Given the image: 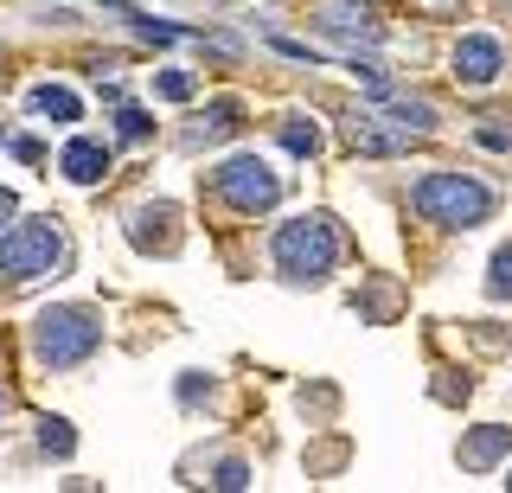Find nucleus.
Returning <instances> with one entry per match:
<instances>
[{
    "mask_svg": "<svg viewBox=\"0 0 512 493\" xmlns=\"http://www.w3.org/2000/svg\"><path fill=\"white\" fill-rule=\"evenodd\" d=\"M416 212L429 218V225H487L493 212V193L480 180H468V173H429V180H416Z\"/></svg>",
    "mask_w": 512,
    "mask_h": 493,
    "instance_id": "obj_1",
    "label": "nucleus"
},
{
    "mask_svg": "<svg viewBox=\"0 0 512 493\" xmlns=\"http://www.w3.org/2000/svg\"><path fill=\"white\" fill-rule=\"evenodd\" d=\"M269 250H276V269L295 276V282H314V276H327V269L340 263V237H333L327 218H288Z\"/></svg>",
    "mask_w": 512,
    "mask_h": 493,
    "instance_id": "obj_2",
    "label": "nucleus"
},
{
    "mask_svg": "<svg viewBox=\"0 0 512 493\" xmlns=\"http://www.w3.org/2000/svg\"><path fill=\"white\" fill-rule=\"evenodd\" d=\"M64 257V231L52 218H26V225H13L0 237V276L7 282H32V276H52Z\"/></svg>",
    "mask_w": 512,
    "mask_h": 493,
    "instance_id": "obj_3",
    "label": "nucleus"
},
{
    "mask_svg": "<svg viewBox=\"0 0 512 493\" xmlns=\"http://www.w3.org/2000/svg\"><path fill=\"white\" fill-rule=\"evenodd\" d=\"M96 340H103V327H96L90 308H45L39 327H32V353L45 365H77L96 353Z\"/></svg>",
    "mask_w": 512,
    "mask_h": 493,
    "instance_id": "obj_4",
    "label": "nucleus"
},
{
    "mask_svg": "<svg viewBox=\"0 0 512 493\" xmlns=\"http://www.w3.org/2000/svg\"><path fill=\"white\" fill-rule=\"evenodd\" d=\"M218 193L237 205V212H269V205L282 199V180L269 173V161H256V154H237V161L218 167Z\"/></svg>",
    "mask_w": 512,
    "mask_h": 493,
    "instance_id": "obj_5",
    "label": "nucleus"
},
{
    "mask_svg": "<svg viewBox=\"0 0 512 493\" xmlns=\"http://www.w3.org/2000/svg\"><path fill=\"white\" fill-rule=\"evenodd\" d=\"M500 71H506V52H500V39H487V33H468V39L455 45V77H461L468 90H487Z\"/></svg>",
    "mask_w": 512,
    "mask_h": 493,
    "instance_id": "obj_6",
    "label": "nucleus"
},
{
    "mask_svg": "<svg viewBox=\"0 0 512 493\" xmlns=\"http://www.w3.org/2000/svg\"><path fill=\"white\" fill-rule=\"evenodd\" d=\"M58 173H64V180H77V186H96V180L109 173V148H103V141H84V135H77L71 148L58 154Z\"/></svg>",
    "mask_w": 512,
    "mask_h": 493,
    "instance_id": "obj_7",
    "label": "nucleus"
},
{
    "mask_svg": "<svg viewBox=\"0 0 512 493\" xmlns=\"http://www.w3.org/2000/svg\"><path fill=\"white\" fill-rule=\"evenodd\" d=\"M512 449V429H500V423H487V429H474L468 442H461V468H493Z\"/></svg>",
    "mask_w": 512,
    "mask_h": 493,
    "instance_id": "obj_8",
    "label": "nucleus"
},
{
    "mask_svg": "<svg viewBox=\"0 0 512 493\" xmlns=\"http://www.w3.org/2000/svg\"><path fill=\"white\" fill-rule=\"evenodd\" d=\"M346 141H352V148H359V154H397V148H404V129H378V116H352L346 122Z\"/></svg>",
    "mask_w": 512,
    "mask_h": 493,
    "instance_id": "obj_9",
    "label": "nucleus"
},
{
    "mask_svg": "<svg viewBox=\"0 0 512 493\" xmlns=\"http://www.w3.org/2000/svg\"><path fill=\"white\" fill-rule=\"evenodd\" d=\"M32 109H39L45 122H77V116H84L77 90H64V84H39V90H32Z\"/></svg>",
    "mask_w": 512,
    "mask_h": 493,
    "instance_id": "obj_10",
    "label": "nucleus"
},
{
    "mask_svg": "<svg viewBox=\"0 0 512 493\" xmlns=\"http://www.w3.org/2000/svg\"><path fill=\"white\" fill-rule=\"evenodd\" d=\"M154 225H173L167 205H154V212H135V225H128L135 250H173V231H154Z\"/></svg>",
    "mask_w": 512,
    "mask_h": 493,
    "instance_id": "obj_11",
    "label": "nucleus"
},
{
    "mask_svg": "<svg viewBox=\"0 0 512 493\" xmlns=\"http://www.w3.org/2000/svg\"><path fill=\"white\" fill-rule=\"evenodd\" d=\"M237 129H244V109L224 97V103L205 109V129H192V141H218V135H237Z\"/></svg>",
    "mask_w": 512,
    "mask_h": 493,
    "instance_id": "obj_12",
    "label": "nucleus"
},
{
    "mask_svg": "<svg viewBox=\"0 0 512 493\" xmlns=\"http://www.w3.org/2000/svg\"><path fill=\"white\" fill-rule=\"evenodd\" d=\"M282 148L301 154V161H314V154H320V129H314L308 116H288V122H282Z\"/></svg>",
    "mask_w": 512,
    "mask_h": 493,
    "instance_id": "obj_13",
    "label": "nucleus"
},
{
    "mask_svg": "<svg viewBox=\"0 0 512 493\" xmlns=\"http://www.w3.org/2000/svg\"><path fill=\"white\" fill-rule=\"evenodd\" d=\"M39 449H45V455H71V449H77L71 423H64V417H45V423H39Z\"/></svg>",
    "mask_w": 512,
    "mask_h": 493,
    "instance_id": "obj_14",
    "label": "nucleus"
},
{
    "mask_svg": "<svg viewBox=\"0 0 512 493\" xmlns=\"http://www.w3.org/2000/svg\"><path fill=\"white\" fill-rule=\"evenodd\" d=\"M391 122H397V129H416V135H423V129H436V109H429V103H391Z\"/></svg>",
    "mask_w": 512,
    "mask_h": 493,
    "instance_id": "obj_15",
    "label": "nucleus"
},
{
    "mask_svg": "<svg viewBox=\"0 0 512 493\" xmlns=\"http://www.w3.org/2000/svg\"><path fill=\"white\" fill-rule=\"evenodd\" d=\"M154 90H160L167 103H192V90H199V84H192V71H160Z\"/></svg>",
    "mask_w": 512,
    "mask_h": 493,
    "instance_id": "obj_16",
    "label": "nucleus"
},
{
    "mask_svg": "<svg viewBox=\"0 0 512 493\" xmlns=\"http://www.w3.org/2000/svg\"><path fill=\"white\" fill-rule=\"evenodd\" d=\"M487 295L493 301H512V244L493 257V276H487Z\"/></svg>",
    "mask_w": 512,
    "mask_h": 493,
    "instance_id": "obj_17",
    "label": "nucleus"
},
{
    "mask_svg": "<svg viewBox=\"0 0 512 493\" xmlns=\"http://www.w3.org/2000/svg\"><path fill=\"white\" fill-rule=\"evenodd\" d=\"M116 129H122V141H148V135H154V116H148V109H128V103H122Z\"/></svg>",
    "mask_w": 512,
    "mask_h": 493,
    "instance_id": "obj_18",
    "label": "nucleus"
},
{
    "mask_svg": "<svg viewBox=\"0 0 512 493\" xmlns=\"http://www.w3.org/2000/svg\"><path fill=\"white\" fill-rule=\"evenodd\" d=\"M212 487H224V493H237V487H250V461H218V474H212Z\"/></svg>",
    "mask_w": 512,
    "mask_h": 493,
    "instance_id": "obj_19",
    "label": "nucleus"
},
{
    "mask_svg": "<svg viewBox=\"0 0 512 493\" xmlns=\"http://www.w3.org/2000/svg\"><path fill=\"white\" fill-rule=\"evenodd\" d=\"M474 141H480V148H493V154H500V148H506V141H512V135H506V129H493V122H487V129H480Z\"/></svg>",
    "mask_w": 512,
    "mask_h": 493,
    "instance_id": "obj_20",
    "label": "nucleus"
},
{
    "mask_svg": "<svg viewBox=\"0 0 512 493\" xmlns=\"http://www.w3.org/2000/svg\"><path fill=\"white\" fill-rule=\"evenodd\" d=\"M7 218H13V193H7V186H0V225H7Z\"/></svg>",
    "mask_w": 512,
    "mask_h": 493,
    "instance_id": "obj_21",
    "label": "nucleus"
},
{
    "mask_svg": "<svg viewBox=\"0 0 512 493\" xmlns=\"http://www.w3.org/2000/svg\"><path fill=\"white\" fill-rule=\"evenodd\" d=\"M0 417H7V391H0Z\"/></svg>",
    "mask_w": 512,
    "mask_h": 493,
    "instance_id": "obj_22",
    "label": "nucleus"
},
{
    "mask_svg": "<svg viewBox=\"0 0 512 493\" xmlns=\"http://www.w3.org/2000/svg\"><path fill=\"white\" fill-rule=\"evenodd\" d=\"M506 487H512V474H506Z\"/></svg>",
    "mask_w": 512,
    "mask_h": 493,
    "instance_id": "obj_23",
    "label": "nucleus"
}]
</instances>
